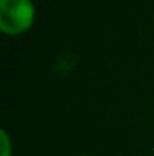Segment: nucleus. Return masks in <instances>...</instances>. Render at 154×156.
Here are the masks:
<instances>
[{
  "mask_svg": "<svg viewBox=\"0 0 154 156\" xmlns=\"http://www.w3.org/2000/svg\"><path fill=\"white\" fill-rule=\"evenodd\" d=\"M153 21H154V14H153Z\"/></svg>",
  "mask_w": 154,
  "mask_h": 156,
  "instance_id": "nucleus-4",
  "label": "nucleus"
},
{
  "mask_svg": "<svg viewBox=\"0 0 154 156\" xmlns=\"http://www.w3.org/2000/svg\"><path fill=\"white\" fill-rule=\"evenodd\" d=\"M35 17L36 8L32 0H0V30L8 37L26 34Z\"/></svg>",
  "mask_w": 154,
  "mask_h": 156,
  "instance_id": "nucleus-1",
  "label": "nucleus"
},
{
  "mask_svg": "<svg viewBox=\"0 0 154 156\" xmlns=\"http://www.w3.org/2000/svg\"><path fill=\"white\" fill-rule=\"evenodd\" d=\"M0 144H2V155L0 156H12V141L6 130L0 132Z\"/></svg>",
  "mask_w": 154,
  "mask_h": 156,
  "instance_id": "nucleus-2",
  "label": "nucleus"
},
{
  "mask_svg": "<svg viewBox=\"0 0 154 156\" xmlns=\"http://www.w3.org/2000/svg\"><path fill=\"white\" fill-rule=\"evenodd\" d=\"M80 156H91V155H80Z\"/></svg>",
  "mask_w": 154,
  "mask_h": 156,
  "instance_id": "nucleus-3",
  "label": "nucleus"
}]
</instances>
